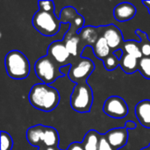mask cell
<instances>
[{
  "label": "cell",
  "instance_id": "1",
  "mask_svg": "<svg viewBox=\"0 0 150 150\" xmlns=\"http://www.w3.org/2000/svg\"><path fill=\"white\" fill-rule=\"evenodd\" d=\"M29 102L35 109L48 112L58 106L60 94L57 89L48 84L37 83L30 90Z\"/></svg>",
  "mask_w": 150,
  "mask_h": 150
},
{
  "label": "cell",
  "instance_id": "2",
  "mask_svg": "<svg viewBox=\"0 0 150 150\" xmlns=\"http://www.w3.org/2000/svg\"><path fill=\"white\" fill-rule=\"evenodd\" d=\"M4 66L7 75L16 80L26 78L30 74V62L18 50L10 51L4 58Z\"/></svg>",
  "mask_w": 150,
  "mask_h": 150
},
{
  "label": "cell",
  "instance_id": "3",
  "mask_svg": "<svg viewBox=\"0 0 150 150\" xmlns=\"http://www.w3.org/2000/svg\"><path fill=\"white\" fill-rule=\"evenodd\" d=\"M32 23L33 27L43 36H54L61 28V21L54 15V11H46L39 9L33 15Z\"/></svg>",
  "mask_w": 150,
  "mask_h": 150
},
{
  "label": "cell",
  "instance_id": "4",
  "mask_svg": "<svg viewBox=\"0 0 150 150\" xmlns=\"http://www.w3.org/2000/svg\"><path fill=\"white\" fill-rule=\"evenodd\" d=\"M92 104V89L87 84V83L85 82L76 84L70 96L71 108L79 113H87L91 111Z\"/></svg>",
  "mask_w": 150,
  "mask_h": 150
},
{
  "label": "cell",
  "instance_id": "5",
  "mask_svg": "<svg viewBox=\"0 0 150 150\" xmlns=\"http://www.w3.org/2000/svg\"><path fill=\"white\" fill-rule=\"evenodd\" d=\"M61 66H59L47 54L40 57L34 64V71L36 76L42 81L43 83L51 84L56 79L64 75L61 72Z\"/></svg>",
  "mask_w": 150,
  "mask_h": 150
},
{
  "label": "cell",
  "instance_id": "6",
  "mask_svg": "<svg viewBox=\"0 0 150 150\" xmlns=\"http://www.w3.org/2000/svg\"><path fill=\"white\" fill-rule=\"evenodd\" d=\"M95 69L94 62L89 58H82L76 64H72L68 76L69 80L78 83H85L90 75Z\"/></svg>",
  "mask_w": 150,
  "mask_h": 150
},
{
  "label": "cell",
  "instance_id": "7",
  "mask_svg": "<svg viewBox=\"0 0 150 150\" xmlns=\"http://www.w3.org/2000/svg\"><path fill=\"white\" fill-rule=\"evenodd\" d=\"M59 19L62 24H70V27L66 33L68 34H75L76 33L78 34L84 27L83 17L79 14L72 6H67L63 8L60 12Z\"/></svg>",
  "mask_w": 150,
  "mask_h": 150
},
{
  "label": "cell",
  "instance_id": "8",
  "mask_svg": "<svg viewBox=\"0 0 150 150\" xmlns=\"http://www.w3.org/2000/svg\"><path fill=\"white\" fill-rule=\"evenodd\" d=\"M103 111L111 118L122 119L128 114V106L122 98L119 96H112L105 100Z\"/></svg>",
  "mask_w": 150,
  "mask_h": 150
},
{
  "label": "cell",
  "instance_id": "9",
  "mask_svg": "<svg viewBox=\"0 0 150 150\" xmlns=\"http://www.w3.org/2000/svg\"><path fill=\"white\" fill-rule=\"evenodd\" d=\"M47 55L61 67L69 65L68 62L71 54L68 51L63 40L52 42L47 48Z\"/></svg>",
  "mask_w": 150,
  "mask_h": 150
},
{
  "label": "cell",
  "instance_id": "10",
  "mask_svg": "<svg viewBox=\"0 0 150 150\" xmlns=\"http://www.w3.org/2000/svg\"><path fill=\"white\" fill-rule=\"evenodd\" d=\"M103 28L104 31L102 36L105 39L112 50L116 51L118 49H121L125 42L123 40V34L121 31L112 24L104 26Z\"/></svg>",
  "mask_w": 150,
  "mask_h": 150
},
{
  "label": "cell",
  "instance_id": "11",
  "mask_svg": "<svg viewBox=\"0 0 150 150\" xmlns=\"http://www.w3.org/2000/svg\"><path fill=\"white\" fill-rule=\"evenodd\" d=\"M110 146L114 150L123 148L128 140V130L125 127L113 128L104 134Z\"/></svg>",
  "mask_w": 150,
  "mask_h": 150
},
{
  "label": "cell",
  "instance_id": "12",
  "mask_svg": "<svg viewBox=\"0 0 150 150\" xmlns=\"http://www.w3.org/2000/svg\"><path fill=\"white\" fill-rule=\"evenodd\" d=\"M136 15V7L127 2L120 3L113 10V16L119 22H127Z\"/></svg>",
  "mask_w": 150,
  "mask_h": 150
},
{
  "label": "cell",
  "instance_id": "13",
  "mask_svg": "<svg viewBox=\"0 0 150 150\" xmlns=\"http://www.w3.org/2000/svg\"><path fill=\"white\" fill-rule=\"evenodd\" d=\"M135 115L138 121L146 128H150V100L145 99L135 106Z\"/></svg>",
  "mask_w": 150,
  "mask_h": 150
},
{
  "label": "cell",
  "instance_id": "14",
  "mask_svg": "<svg viewBox=\"0 0 150 150\" xmlns=\"http://www.w3.org/2000/svg\"><path fill=\"white\" fill-rule=\"evenodd\" d=\"M44 130H45V126L43 125H36L29 127L25 134V137L28 143L33 147L41 148V145L43 143Z\"/></svg>",
  "mask_w": 150,
  "mask_h": 150
},
{
  "label": "cell",
  "instance_id": "15",
  "mask_svg": "<svg viewBox=\"0 0 150 150\" xmlns=\"http://www.w3.org/2000/svg\"><path fill=\"white\" fill-rule=\"evenodd\" d=\"M59 142H60V138H59L58 131L52 127L45 126L42 145L46 148L57 149L59 146Z\"/></svg>",
  "mask_w": 150,
  "mask_h": 150
},
{
  "label": "cell",
  "instance_id": "16",
  "mask_svg": "<svg viewBox=\"0 0 150 150\" xmlns=\"http://www.w3.org/2000/svg\"><path fill=\"white\" fill-rule=\"evenodd\" d=\"M93 52L95 56L99 59L104 61L105 58H107L110 54H112V48L109 47L107 41L103 36H100L98 40L95 43V45L92 47Z\"/></svg>",
  "mask_w": 150,
  "mask_h": 150
},
{
  "label": "cell",
  "instance_id": "17",
  "mask_svg": "<svg viewBox=\"0 0 150 150\" xmlns=\"http://www.w3.org/2000/svg\"><path fill=\"white\" fill-rule=\"evenodd\" d=\"M80 38L85 41L86 46H94L98 40L100 36H98V30L94 26H84L80 32Z\"/></svg>",
  "mask_w": 150,
  "mask_h": 150
},
{
  "label": "cell",
  "instance_id": "18",
  "mask_svg": "<svg viewBox=\"0 0 150 150\" xmlns=\"http://www.w3.org/2000/svg\"><path fill=\"white\" fill-rule=\"evenodd\" d=\"M101 135L96 130H90L82 142L84 150H98Z\"/></svg>",
  "mask_w": 150,
  "mask_h": 150
},
{
  "label": "cell",
  "instance_id": "19",
  "mask_svg": "<svg viewBox=\"0 0 150 150\" xmlns=\"http://www.w3.org/2000/svg\"><path fill=\"white\" fill-rule=\"evenodd\" d=\"M120 66L121 67L122 70L127 73V74H133L135 71H138V67H139V59H137L134 56L126 54L122 56L120 60Z\"/></svg>",
  "mask_w": 150,
  "mask_h": 150
},
{
  "label": "cell",
  "instance_id": "20",
  "mask_svg": "<svg viewBox=\"0 0 150 150\" xmlns=\"http://www.w3.org/2000/svg\"><path fill=\"white\" fill-rule=\"evenodd\" d=\"M65 43V46L68 49V51L69 52V54L75 57L77 55V52H78V44L80 41V38L79 35L75 33V34H68L66 33L64 36V39L62 40Z\"/></svg>",
  "mask_w": 150,
  "mask_h": 150
},
{
  "label": "cell",
  "instance_id": "21",
  "mask_svg": "<svg viewBox=\"0 0 150 150\" xmlns=\"http://www.w3.org/2000/svg\"><path fill=\"white\" fill-rule=\"evenodd\" d=\"M121 49L123 50L124 54H129V55L134 56V57H136L139 60L141 58H142V54L141 52L139 41H136V40H127V41L124 42Z\"/></svg>",
  "mask_w": 150,
  "mask_h": 150
},
{
  "label": "cell",
  "instance_id": "22",
  "mask_svg": "<svg viewBox=\"0 0 150 150\" xmlns=\"http://www.w3.org/2000/svg\"><path fill=\"white\" fill-rule=\"evenodd\" d=\"M136 35L140 38V48L142 54V57H149L150 56V40L149 39L146 33L137 29L135 31Z\"/></svg>",
  "mask_w": 150,
  "mask_h": 150
},
{
  "label": "cell",
  "instance_id": "23",
  "mask_svg": "<svg viewBox=\"0 0 150 150\" xmlns=\"http://www.w3.org/2000/svg\"><path fill=\"white\" fill-rule=\"evenodd\" d=\"M138 71L144 78L150 80V56L142 57L139 60Z\"/></svg>",
  "mask_w": 150,
  "mask_h": 150
},
{
  "label": "cell",
  "instance_id": "24",
  "mask_svg": "<svg viewBox=\"0 0 150 150\" xmlns=\"http://www.w3.org/2000/svg\"><path fill=\"white\" fill-rule=\"evenodd\" d=\"M104 66L106 70L108 71H112L115 69H117L120 64V60H119L117 58V56L112 53V54H110L107 58H105L104 61Z\"/></svg>",
  "mask_w": 150,
  "mask_h": 150
},
{
  "label": "cell",
  "instance_id": "25",
  "mask_svg": "<svg viewBox=\"0 0 150 150\" xmlns=\"http://www.w3.org/2000/svg\"><path fill=\"white\" fill-rule=\"evenodd\" d=\"M13 147V140L7 132H1V150H11Z\"/></svg>",
  "mask_w": 150,
  "mask_h": 150
},
{
  "label": "cell",
  "instance_id": "26",
  "mask_svg": "<svg viewBox=\"0 0 150 150\" xmlns=\"http://www.w3.org/2000/svg\"><path fill=\"white\" fill-rule=\"evenodd\" d=\"M39 8L46 11H54V4L53 1H39Z\"/></svg>",
  "mask_w": 150,
  "mask_h": 150
},
{
  "label": "cell",
  "instance_id": "27",
  "mask_svg": "<svg viewBox=\"0 0 150 150\" xmlns=\"http://www.w3.org/2000/svg\"><path fill=\"white\" fill-rule=\"evenodd\" d=\"M98 150H114L108 143V142L106 141L105 135H101V139H100V143H99V148Z\"/></svg>",
  "mask_w": 150,
  "mask_h": 150
},
{
  "label": "cell",
  "instance_id": "28",
  "mask_svg": "<svg viewBox=\"0 0 150 150\" xmlns=\"http://www.w3.org/2000/svg\"><path fill=\"white\" fill-rule=\"evenodd\" d=\"M67 150H84V148L83 146V143L78 142H73L71 143Z\"/></svg>",
  "mask_w": 150,
  "mask_h": 150
},
{
  "label": "cell",
  "instance_id": "29",
  "mask_svg": "<svg viewBox=\"0 0 150 150\" xmlns=\"http://www.w3.org/2000/svg\"><path fill=\"white\" fill-rule=\"evenodd\" d=\"M136 123L135 122H134V121H132V120H128V121H127L126 122V124H125V128H127V130H129V129H135L136 128Z\"/></svg>",
  "mask_w": 150,
  "mask_h": 150
},
{
  "label": "cell",
  "instance_id": "30",
  "mask_svg": "<svg viewBox=\"0 0 150 150\" xmlns=\"http://www.w3.org/2000/svg\"><path fill=\"white\" fill-rule=\"evenodd\" d=\"M113 54L117 56V58H118L119 60H121L122 56L124 55V52H123L122 49H118V50H116V51H113Z\"/></svg>",
  "mask_w": 150,
  "mask_h": 150
},
{
  "label": "cell",
  "instance_id": "31",
  "mask_svg": "<svg viewBox=\"0 0 150 150\" xmlns=\"http://www.w3.org/2000/svg\"><path fill=\"white\" fill-rule=\"evenodd\" d=\"M39 150H42V148H40ZM44 150H57V149H53V148H45Z\"/></svg>",
  "mask_w": 150,
  "mask_h": 150
},
{
  "label": "cell",
  "instance_id": "32",
  "mask_svg": "<svg viewBox=\"0 0 150 150\" xmlns=\"http://www.w3.org/2000/svg\"><path fill=\"white\" fill-rule=\"evenodd\" d=\"M141 150H150V143L147 146V147H145V148H142Z\"/></svg>",
  "mask_w": 150,
  "mask_h": 150
},
{
  "label": "cell",
  "instance_id": "33",
  "mask_svg": "<svg viewBox=\"0 0 150 150\" xmlns=\"http://www.w3.org/2000/svg\"><path fill=\"white\" fill-rule=\"evenodd\" d=\"M148 9H149V11L150 13V7H148Z\"/></svg>",
  "mask_w": 150,
  "mask_h": 150
},
{
  "label": "cell",
  "instance_id": "34",
  "mask_svg": "<svg viewBox=\"0 0 150 150\" xmlns=\"http://www.w3.org/2000/svg\"><path fill=\"white\" fill-rule=\"evenodd\" d=\"M57 150H58V149H57Z\"/></svg>",
  "mask_w": 150,
  "mask_h": 150
}]
</instances>
